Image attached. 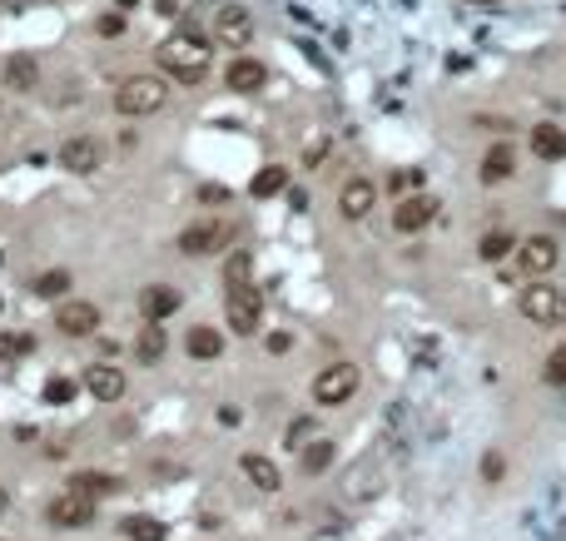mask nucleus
Returning <instances> with one entry per match:
<instances>
[{"mask_svg": "<svg viewBox=\"0 0 566 541\" xmlns=\"http://www.w3.org/2000/svg\"><path fill=\"white\" fill-rule=\"evenodd\" d=\"M154 55H159V70H164L169 80L194 85V80L209 75V45H204V35H194V30H174Z\"/></svg>", "mask_w": 566, "mask_h": 541, "instance_id": "nucleus-1", "label": "nucleus"}, {"mask_svg": "<svg viewBox=\"0 0 566 541\" xmlns=\"http://www.w3.org/2000/svg\"><path fill=\"white\" fill-rule=\"evenodd\" d=\"M164 100H169V85H164L159 75H130V80L115 90V110L130 115V120H144V115L164 110Z\"/></svg>", "mask_w": 566, "mask_h": 541, "instance_id": "nucleus-2", "label": "nucleus"}, {"mask_svg": "<svg viewBox=\"0 0 566 541\" xmlns=\"http://www.w3.org/2000/svg\"><path fill=\"white\" fill-rule=\"evenodd\" d=\"M522 318L537 323V328H557V323H566V288L547 283V278H537L532 288H522Z\"/></svg>", "mask_w": 566, "mask_h": 541, "instance_id": "nucleus-3", "label": "nucleus"}, {"mask_svg": "<svg viewBox=\"0 0 566 541\" xmlns=\"http://www.w3.org/2000/svg\"><path fill=\"white\" fill-rule=\"evenodd\" d=\"M224 308H229V328H234L239 338L259 333V323H264V298H259L254 283H234L229 298H224Z\"/></svg>", "mask_w": 566, "mask_h": 541, "instance_id": "nucleus-4", "label": "nucleus"}, {"mask_svg": "<svg viewBox=\"0 0 566 541\" xmlns=\"http://www.w3.org/2000/svg\"><path fill=\"white\" fill-rule=\"evenodd\" d=\"M45 522L50 527H60V532H80V527H90L95 522V497H85V492H65V497H55L50 507H45Z\"/></svg>", "mask_w": 566, "mask_h": 541, "instance_id": "nucleus-5", "label": "nucleus"}, {"mask_svg": "<svg viewBox=\"0 0 566 541\" xmlns=\"http://www.w3.org/2000/svg\"><path fill=\"white\" fill-rule=\"evenodd\" d=\"M353 393H358V368H353V363H328V368L313 378V398L328 407L348 403Z\"/></svg>", "mask_w": 566, "mask_h": 541, "instance_id": "nucleus-6", "label": "nucleus"}, {"mask_svg": "<svg viewBox=\"0 0 566 541\" xmlns=\"http://www.w3.org/2000/svg\"><path fill=\"white\" fill-rule=\"evenodd\" d=\"M55 328H60L65 338H90V333L100 328V308L85 303V298H65V303L55 308Z\"/></svg>", "mask_w": 566, "mask_h": 541, "instance_id": "nucleus-7", "label": "nucleus"}, {"mask_svg": "<svg viewBox=\"0 0 566 541\" xmlns=\"http://www.w3.org/2000/svg\"><path fill=\"white\" fill-rule=\"evenodd\" d=\"M517 264L532 273V278H547V273L562 264V249H557V239L532 234V239H522V244H517Z\"/></svg>", "mask_w": 566, "mask_h": 541, "instance_id": "nucleus-8", "label": "nucleus"}, {"mask_svg": "<svg viewBox=\"0 0 566 541\" xmlns=\"http://www.w3.org/2000/svg\"><path fill=\"white\" fill-rule=\"evenodd\" d=\"M214 35H219L224 45L244 50V45L254 40V15H249L244 5H219V10H214Z\"/></svg>", "mask_w": 566, "mask_h": 541, "instance_id": "nucleus-9", "label": "nucleus"}, {"mask_svg": "<svg viewBox=\"0 0 566 541\" xmlns=\"http://www.w3.org/2000/svg\"><path fill=\"white\" fill-rule=\"evenodd\" d=\"M100 159H105V149H100V139L90 135H75L60 144V169H70V174H95Z\"/></svg>", "mask_w": 566, "mask_h": 541, "instance_id": "nucleus-10", "label": "nucleus"}, {"mask_svg": "<svg viewBox=\"0 0 566 541\" xmlns=\"http://www.w3.org/2000/svg\"><path fill=\"white\" fill-rule=\"evenodd\" d=\"M373 204H378V189H373L368 179H348V184L338 189V209H343V219H368Z\"/></svg>", "mask_w": 566, "mask_h": 541, "instance_id": "nucleus-11", "label": "nucleus"}, {"mask_svg": "<svg viewBox=\"0 0 566 541\" xmlns=\"http://www.w3.org/2000/svg\"><path fill=\"white\" fill-rule=\"evenodd\" d=\"M432 214H437V199H427V194L403 199V204L393 209V229H398V234H418V229L432 224Z\"/></svg>", "mask_w": 566, "mask_h": 541, "instance_id": "nucleus-12", "label": "nucleus"}, {"mask_svg": "<svg viewBox=\"0 0 566 541\" xmlns=\"http://www.w3.org/2000/svg\"><path fill=\"white\" fill-rule=\"evenodd\" d=\"M269 85V70H264V60H249V55H239L234 65H229V90L234 95H259Z\"/></svg>", "mask_w": 566, "mask_h": 541, "instance_id": "nucleus-13", "label": "nucleus"}, {"mask_svg": "<svg viewBox=\"0 0 566 541\" xmlns=\"http://www.w3.org/2000/svg\"><path fill=\"white\" fill-rule=\"evenodd\" d=\"M517 174V149L502 139V144H492L487 154H482V184H502V179H512Z\"/></svg>", "mask_w": 566, "mask_h": 541, "instance_id": "nucleus-14", "label": "nucleus"}, {"mask_svg": "<svg viewBox=\"0 0 566 541\" xmlns=\"http://www.w3.org/2000/svg\"><path fill=\"white\" fill-rule=\"evenodd\" d=\"M85 388H90V398H100V403H120V398H125V373L100 363V368L85 373Z\"/></svg>", "mask_w": 566, "mask_h": 541, "instance_id": "nucleus-15", "label": "nucleus"}, {"mask_svg": "<svg viewBox=\"0 0 566 541\" xmlns=\"http://www.w3.org/2000/svg\"><path fill=\"white\" fill-rule=\"evenodd\" d=\"M219 244H224V229H219V224H209V219H204V224H189V229L179 234V249H184V254H194V259H199V254H214Z\"/></svg>", "mask_w": 566, "mask_h": 541, "instance_id": "nucleus-16", "label": "nucleus"}, {"mask_svg": "<svg viewBox=\"0 0 566 541\" xmlns=\"http://www.w3.org/2000/svg\"><path fill=\"white\" fill-rule=\"evenodd\" d=\"M239 467H244V477H249L259 492H279V487H283L279 467H274L269 457H259V452H244V457H239Z\"/></svg>", "mask_w": 566, "mask_h": 541, "instance_id": "nucleus-17", "label": "nucleus"}, {"mask_svg": "<svg viewBox=\"0 0 566 541\" xmlns=\"http://www.w3.org/2000/svg\"><path fill=\"white\" fill-rule=\"evenodd\" d=\"M532 154H537V159H566L562 125H537V130H532Z\"/></svg>", "mask_w": 566, "mask_h": 541, "instance_id": "nucleus-18", "label": "nucleus"}, {"mask_svg": "<svg viewBox=\"0 0 566 541\" xmlns=\"http://www.w3.org/2000/svg\"><path fill=\"white\" fill-rule=\"evenodd\" d=\"M35 80H40L35 55H10V60H5V85H10V90H35Z\"/></svg>", "mask_w": 566, "mask_h": 541, "instance_id": "nucleus-19", "label": "nucleus"}, {"mask_svg": "<svg viewBox=\"0 0 566 541\" xmlns=\"http://www.w3.org/2000/svg\"><path fill=\"white\" fill-rule=\"evenodd\" d=\"M184 348H189L194 358H219V353H224V333H219V328H209V323H199V328H189Z\"/></svg>", "mask_w": 566, "mask_h": 541, "instance_id": "nucleus-20", "label": "nucleus"}, {"mask_svg": "<svg viewBox=\"0 0 566 541\" xmlns=\"http://www.w3.org/2000/svg\"><path fill=\"white\" fill-rule=\"evenodd\" d=\"M174 308H179V293H174L169 283H154V288H144V318H154V323H159V318H169Z\"/></svg>", "mask_w": 566, "mask_h": 541, "instance_id": "nucleus-21", "label": "nucleus"}, {"mask_svg": "<svg viewBox=\"0 0 566 541\" xmlns=\"http://www.w3.org/2000/svg\"><path fill=\"white\" fill-rule=\"evenodd\" d=\"M477 254H482V264H502L507 254H517V239H512L507 229H492V234H482Z\"/></svg>", "mask_w": 566, "mask_h": 541, "instance_id": "nucleus-22", "label": "nucleus"}, {"mask_svg": "<svg viewBox=\"0 0 566 541\" xmlns=\"http://www.w3.org/2000/svg\"><path fill=\"white\" fill-rule=\"evenodd\" d=\"M333 457H338V452H333V442H328V437H318V442H308V452H303L298 462H303V472H308V477H318V472H328V467H333Z\"/></svg>", "mask_w": 566, "mask_h": 541, "instance_id": "nucleus-23", "label": "nucleus"}, {"mask_svg": "<svg viewBox=\"0 0 566 541\" xmlns=\"http://www.w3.org/2000/svg\"><path fill=\"white\" fill-rule=\"evenodd\" d=\"M70 487L100 502V497H110V492H120V477H105V472H80V477H75Z\"/></svg>", "mask_w": 566, "mask_h": 541, "instance_id": "nucleus-24", "label": "nucleus"}, {"mask_svg": "<svg viewBox=\"0 0 566 541\" xmlns=\"http://www.w3.org/2000/svg\"><path fill=\"white\" fill-rule=\"evenodd\" d=\"M135 353H140L144 363H159V358H164V328H159L154 318H149V323L140 328V338H135Z\"/></svg>", "mask_w": 566, "mask_h": 541, "instance_id": "nucleus-25", "label": "nucleus"}, {"mask_svg": "<svg viewBox=\"0 0 566 541\" xmlns=\"http://www.w3.org/2000/svg\"><path fill=\"white\" fill-rule=\"evenodd\" d=\"M283 189H288V169H279V164L264 169V174H254V184H249L254 199H274V194H283Z\"/></svg>", "mask_w": 566, "mask_h": 541, "instance_id": "nucleus-26", "label": "nucleus"}, {"mask_svg": "<svg viewBox=\"0 0 566 541\" xmlns=\"http://www.w3.org/2000/svg\"><path fill=\"white\" fill-rule=\"evenodd\" d=\"M125 537L130 541H164L169 537V527L154 522V517H130V522H125Z\"/></svg>", "mask_w": 566, "mask_h": 541, "instance_id": "nucleus-27", "label": "nucleus"}, {"mask_svg": "<svg viewBox=\"0 0 566 541\" xmlns=\"http://www.w3.org/2000/svg\"><path fill=\"white\" fill-rule=\"evenodd\" d=\"M65 288H70V273L65 269H50L35 278V293H40V298H65Z\"/></svg>", "mask_w": 566, "mask_h": 541, "instance_id": "nucleus-28", "label": "nucleus"}, {"mask_svg": "<svg viewBox=\"0 0 566 541\" xmlns=\"http://www.w3.org/2000/svg\"><path fill=\"white\" fill-rule=\"evenodd\" d=\"M224 283H229V288H234V283H254V259H249V254H229Z\"/></svg>", "mask_w": 566, "mask_h": 541, "instance_id": "nucleus-29", "label": "nucleus"}, {"mask_svg": "<svg viewBox=\"0 0 566 541\" xmlns=\"http://www.w3.org/2000/svg\"><path fill=\"white\" fill-rule=\"evenodd\" d=\"M542 378H547L552 388H566V343H557V348H552V358H547Z\"/></svg>", "mask_w": 566, "mask_h": 541, "instance_id": "nucleus-30", "label": "nucleus"}, {"mask_svg": "<svg viewBox=\"0 0 566 541\" xmlns=\"http://www.w3.org/2000/svg\"><path fill=\"white\" fill-rule=\"evenodd\" d=\"M20 353H30V338H20V333H0V363H10V358H20Z\"/></svg>", "mask_w": 566, "mask_h": 541, "instance_id": "nucleus-31", "label": "nucleus"}, {"mask_svg": "<svg viewBox=\"0 0 566 541\" xmlns=\"http://www.w3.org/2000/svg\"><path fill=\"white\" fill-rule=\"evenodd\" d=\"M75 398V383L70 378H50L45 383V403H70Z\"/></svg>", "mask_w": 566, "mask_h": 541, "instance_id": "nucleus-32", "label": "nucleus"}, {"mask_svg": "<svg viewBox=\"0 0 566 541\" xmlns=\"http://www.w3.org/2000/svg\"><path fill=\"white\" fill-rule=\"evenodd\" d=\"M502 472H507V462H502L497 452H487V457H482V477H487V482H497Z\"/></svg>", "mask_w": 566, "mask_h": 541, "instance_id": "nucleus-33", "label": "nucleus"}, {"mask_svg": "<svg viewBox=\"0 0 566 541\" xmlns=\"http://www.w3.org/2000/svg\"><path fill=\"white\" fill-rule=\"evenodd\" d=\"M308 432H313V422H308V417H303V422H293V427H288V447H298Z\"/></svg>", "mask_w": 566, "mask_h": 541, "instance_id": "nucleus-34", "label": "nucleus"}, {"mask_svg": "<svg viewBox=\"0 0 566 541\" xmlns=\"http://www.w3.org/2000/svg\"><path fill=\"white\" fill-rule=\"evenodd\" d=\"M323 154H328V139H318V144H313V149H308V154H303V169H313V164H318V159H323Z\"/></svg>", "mask_w": 566, "mask_h": 541, "instance_id": "nucleus-35", "label": "nucleus"}, {"mask_svg": "<svg viewBox=\"0 0 566 541\" xmlns=\"http://www.w3.org/2000/svg\"><path fill=\"white\" fill-rule=\"evenodd\" d=\"M413 184H423V174H413V169H403V174H393V189H413Z\"/></svg>", "mask_w": 566, "mask_h": 541, "instance_id": "nucleus-36", "label": "nucleus"}, {"mask_svg": "<svg viewBox=\"0 0 566 541\" xmlns=\"http://www.w3.org/2000/svg\"><path fill=\"white\" fill-rule=\"evenodd\" d=\"M120 30H125L120 15H105V20H100V35H120Z\"/></svg>", "mask_w": 566, "mask_h": 541, "instance_id": "nucleus-37", "label": "nucleus"}, {"mask_svg": "<svg viewBox=\"0 0 566 541\" xmlns=\"http://www.w3.org/2000/svg\"><path fill=\"white\" fill-rule=\"evenodd\" d=\"M5 10H30V5H40V0H0Z\"/></svg>", "mask_w": 566, "mask_h": 541, "instance_id": "nucleus-38", "label": "nucleus"}, {"mask_svg": "<svg viewBox=\"0 0 566 541\" xmlns=\"http://www.w3.org/2000/svg\"><path fill=\"white\" fill-rule=\"evenodd\" d=\"M0 507H5V492H0Z\"/></svg>", "mask_w": 566, "mask_h": 541, "instance_id": "nucleus-39", "label": "nucleus"}, {"mask_svg": "<svg viewBox=\"0 0 566 541\" xmlns=\"http://www.w3.org/2000/svg\"><path fill=\"white\" fill-rule=\"evenodd\" d=\"M482 5H492V0H482Z\"/></svg>", "mask_w": 566, "mask_h": 541, "instance_id": "nucleus-40", "label": "nucleus"}]
</instances>
